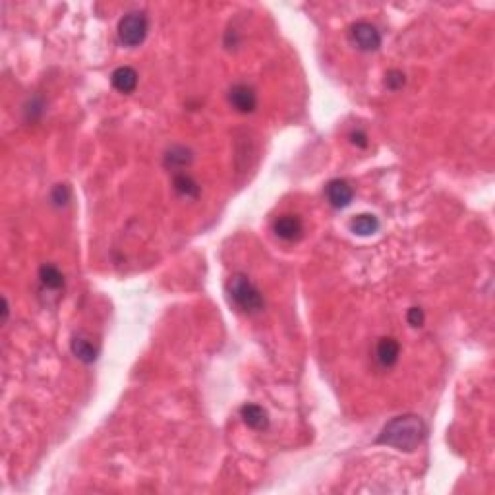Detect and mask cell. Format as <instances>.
I'll list each match as a JSON object with an SVG mask.
<instances>
[{"mask_svg":"<svg viewBox=\"0 0 495 495\" xmlns=\"http://www.w3.org/2000/svg\"><path fill=\"white\" fill-rule=\"evenodd\" d=\"M424 436H426L424 422L414 414H402L385 424L378 437V443L410 453L424 441Z\"/></svg>","mask_w":495,"mask_h":495,"instance_id":"1","label":"cell"},{"mask_svg":"<svg viewBox=\"0 0 495 495\" xmlns=\"http://www.w3.org/2000/svg\"><path fill=\"white\" fill-rule=\"evenodd\" d=\"M226 289H229L231 300L246 313H258V311L263 310L265 300H263L262 291L242 273L233 275Z\"/></svg>","mask_w":495,"mask_h":495,"instance_id":"2","label":"cell"},{"mask_svg":"<svg viewBox=\"0 0 495 495\" xmlns=\"http://www.w3.org/2000/svg\"><path fill=\"white\" fill-rule=\"evenodd\" d=\"M149 21L144 12H128L118 21V39L124 47H139L147 37Z\"/></svg>","mask_w":495,"mask_h":495,"instance_id":"3","label":"cell"},{"mask_svg":"<svg viewBox=\"0 0 495 495\" xmlns=\"http://www.w3.org/2000/svg\"><path fill=\"white\" fill-rule=\"evenodd\" d=\"M349 35L352 45L358 50H364V52H371V50H378L381 47V33L369 21H356L350 28Z\"/></svg>","mask_w":495,"mask_h":495,"instance_id":"4","label":"cell"},{"mask_svg":"<svg viewBox=\"0 0 495 495\" xmlns=\"http://www.w3.org/2000/svg\"><path fill=\"white\" fill-rule=\"evenodd\" d=\"M229 103L240 115H250L258 107V95L252 86L248 84H236L229 91Z\"/></svg>","mask_w":495,"mask_h":495,"instance_id":"5","label":"cell"},{"mask_svg":"<svg viewBox=\"0 0 495 495\" xmlns=\"http://www.w3.org/2000/svg\"><path fill=\"white\" fill-rule=\"evenodd\" d=\"M273 233L277 234L284 242H296L300 240L304 234V223L298 215H281L275 223H273Z\"/></svg>","mask_w":495,"mask_h":495,"instance_id":"6","label":"cell"},{"mask_svg":"<svg viewBox=\"0 0 495 495\" xmlns=\"http://www.w3.org/2000/svg\"><path fill=\"white\" fill-rule=\"evenodd\" d=\"M325 195L329 200V204L335 207V209H344L349 207L352 197H354V188L350 186V182L342 180V178H335L331 180L327 188H325Z\"/></svg>","mask_w":495,"mask_h":495,"instance_id":"7","label":"cell"},{"mask_svg":"<svg viewBox=\"0 0 495 495\" xmlns=\"http://www.w3.org/2000/svg\"><path fill=\"white\" fill-rule=\"evenodd\" d=\"M398 356H400V344L397 339H393V337L379 339L378 347H376V358L383 368H393L398 362Z\"/></svg>","mask_w":495,"mask_h":495,"instance_id":"8","label":"cell"},{"mask_svg":"<svg viewBox=\"0 0 495 495\" xmlns=\"http://www.w3.org/2000/svg\"><path fill=\"white\" fill-rule=\"evenodd\" d=\"M240 416H242L246 426L252 427V429H258V431L267 429V426H269V414H267V410L260 407V405H253V402L244 405V407L240 408Z\"/></svg>","mask_w":495,"mask_h":495,"instance_id":"9","label":"cell"},{"mask_svg":"<svg viewBox=\"0 0 495 495\" xmlns=\"http://www.w3.org/2000/svg\"><path fill=\"white\" fill-rule=\"evenodd\" d=\"M110 81H113V88L120 91V93H132L134 89L137 88V72L130 66H120L113 72L110 76Z\"/></svg>","mask_w":495,"mask_h":495,"instance_id":"10","label":"cell"},{"mask_svg":"<svg viewBox=\"0 0 495 495\" xmlns=\"http://www.w3.org/2000/svg\"><path fill=\"white\" fill-rule=\"evenodd\" d=\"M194 161V153L184 146H173L165 153V166L173 171H182Z\"/></svg>","mask_w":495,"mask_h":495,"instance_id":"11","label":"cell"},{"mask_svg":"<svg viewBox=\"0 0 495 495\" xmlns=\"http://www.w3.org/2000/svg\"><path fill=\"white\" fill-rule=\"evenodd\" d=\"M70 349H72V354H74L79 362H84V364H93V362L97 360V347L89 339H86V337H76V339L72 340V347H70Z\"/></svg>","mask_w":495,"mask_h":495,"instance_id":"12","label":"cell"},{"mask_svg":"<svg viewBox=\"0 0 495 495\" xmlns=\"http://www.w3.org/2000/svg\"><path fill=\"white\" fill-rule=\"evenodd\" d=\"M350 231L354 234H358V236H371V234H376L379 231V219L371 213L356 215L350 221Z\"/></svg>","mask_w":495,"mask_h":495,"instance_id":"13","label":"cell"},{"mask_svg":"<svg viewBox=\"0 0 495 495\" xmlns=\"http://www.w3.org/2000/svg\"><path fill=\"white\" fill-rule=\"evenodd\" d=\"M39 281L49 291H60L64 287V275L60 273L57 265L47 263V265H43L39 269Z\"/></svg>","mask_w":495,"mask_h":495,"instance_id":"14","label":"cell"},{"mask_svg":"<svg viewBox=\"0 0 495 495\" xmlns=\"http://www.w3.org/2000/svg\"><path fill=\"white\" fill-rule=\"evenodd\" d=\"M173 186H175V190L178 194L184 195V197H192V200H195V197L200 195V192H202V190H200V184L195 182L192 176L186 175V173L175 175Z\"/></svg>","mask_w":495,"mask_h":495,"instance_id":"15","label":"cell"},{"mask_svg":"<svg viewBox=\"0 0 495 495\" xmlns=\"http://www.w3.org/2000/svg\"><path fill=\"white\" fill-rule=\"evenodd\" d=\"M405 84H407V76H405L400 70H391V72H387V76H385V86H387V89L398 91V89L405 88Z\"/></svg>","mask_w":495,"mask_h":495,"instance_id":"16","label":"cell"},{"mask_svg":"<svg viewBox=\"0 0 495 495\" xmlns=\"http://www.w3.org/2000/svg\"><path fill=\"white\" fill-rule=\"evenodd\" d=\"M50 200H52V204L59 205H66L70 202V188L66 184H57L55 186V190H52V194H50Z\"/></svg>","mask_w":495,"mask_h":495,"instance_id":"17","label":"cell"},{"mask_svg":"<svg viewBox=\"0 0 495 495\" xmlns=\"http://www.w3.org/2000/svg\"><path fill=\"white\" fill-rule=\"evenodd\" d=\"M424 320H426V316H424V310L422 308H410L407 313V321L408 325H412V327H422L424 325Z\"/></svg>","mask_w":495,"mask_h":495,"instance_id":"18","label":"cell"},{"mask_svg":"<svg viewBox=\"0 0 495 495\" xmlns=\"http://www.w3.org/2000/svg\"><path fill=\"white\" fill-rule=\"evenodd\" d=\"M350 142H352V146L362 147V149L368 147V136H366L362 130H354V132L350 134Z\"/></svg>","mask_w":495,"mask_h":495,"instance_id":"19","label":"cell"}]
</instances>
